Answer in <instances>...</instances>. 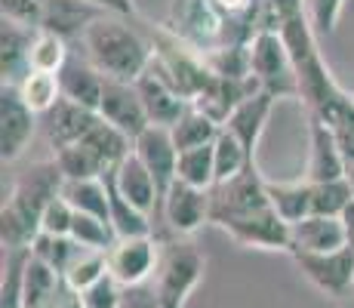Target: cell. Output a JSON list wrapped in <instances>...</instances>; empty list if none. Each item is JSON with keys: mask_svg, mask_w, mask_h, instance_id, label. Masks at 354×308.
Wrapping results in <instances>:
<instances>
[{"mask_svg": "<svg viewBox=\"0 0 354 308\" xmlns=\"http://www.w3.org/2000/svg\"><path fill=\"white\" fill-rule=\"evenodd\" d=\"M65 176L59 170L56 157L31 163L25 173H19L12 191L3 197L0 210V244L3 250H31L34 237L40 235V216L46 203L62 194Z\"/></svg>", "mask_w": 354, "mask_h": 308, "instance_id": "6da1fadb", "label": "cell"}, {"mask_svg": "<svg viewBox=\"0 0 354 308\" xmlns=\"http://www.w3.org/2000/svg\"><path fill=\"white\" fill-rule=\"evenodd\" d=\"M80 44H84V56L105 78L114 80H139L154 59L151 44L129 28V19L111 16V12L99 16L84 31Z\"/></svg>", "mask_w": 354, "mask_h": 308, "instance_id": "7a4b0ae2", "label": "cell"}, {"mask_svg": "<svg viewBox=\"0 0 354 308\" xmlns=\"http://www.w3.org/2000/svg\"><path fill=\"white\" fill-rule=\"evenodd\" d=\"M271 210L268 179H262L256 163L243 167L237 176L222 179L209 188V225L225 231L228 225Z\"/></svg>", "mask_w": 354, "mask_h": 308, "instance_id": "3957f363", "label": "cell"}, {"mask_svg": "<svg viewBox=\"0 0 354 308\" xmlns=\"http://www.w3.org/2000/svg\"><path fill=\"white\" fill-rule=\"evenodd\" d=\"M167 28L201 53L219 50L225 44H237L234 22L219 10L216 0H173Z\"/></svg>", "mask_w": 354, "mask_h": 308, "instance_id": "277c9868", "label": "cell"}, {"mask_svg": "<svg viewBox=\"0 0 354 308\" xmlns=\"http://www.w3.org/2000/svg\"><path fill=\"white\" fill-rule=\"evenodd\" d=\"M250 65H253V78L265 93L277 96V99L299 96L296 68H292L290 50L283 44L281 31H259L250 40Z\"/></svg>", "mask_w": 354, "mask_h": 308, "instance_id": "5b68a950", "label": "cell"}, {"mask_svg": "<svg viewBox=\"0 0 354 308\" xmlns=\"http://www.w3.org/2000/svg\"><path fill=\"white\" fill-rule=\"evenodd\" d=\"M292 262L324 296L339 299L354 293V246H339L330 253H292Z\"/></svg>", "mask_w": 354, "mask_h": 308, "instance_id": "8992f818", "label": "cell"}, {"mask_svg": "<svg viewBox=\"0 0 354 308\" xmlns=\"http://www.w3.org/2000/svg\"><path fill=\"white\" fill-rule=\"evenodd\" d=\"M160 262V246L151 235L145 237H118L108 250V275L120 287L145 284L154 278Z\"/></svg>", "mask_w": 354, "mask_h": 308, "instance_id": "52a82bcc", "label": "cell"}, {"mask_svg": "<svg viewBox=\"0 0 354 308\" xmlns=\"http://www.w3.org/2000/svg\"><path fill=\"white\" fill-rule=\"evenodd\" d=\"M40 114H34L16 87H0V157L3 163H12L22 157L28 142L37 133Z\"/></svg>", "mask_w": 354, "mask_h": 308, "instance_id": "ba28073f", "label": "cell"}, {"mask_svg": "<svg viewBox=\"0 0 354 308\" xmlns=\"http://www.w3.org/2000/svg\"><path fill=\"white\" fill-rule=\"evenodd\" d=\"M99 118L111 123V127H118L133 142L151 127L145 105H142V96L136 90V80H114V78L105 80V93H102V102H99Z\"/></svg>", "mask_w": 354, "mask_h": 308, "instance_id": "9c48e42d", "label": "cell"}, {"mask_svg": "<svg viewBox=\"0 0 354 308\" xmlns=\"http://www.w3.org/2000/svg\"><path fill=\"white\" fill-rule=\"evenodd\" d=\"M160 213L176 237H192L209 222V188H194V185L176 179L163 197Z\"/></svg>", "mask_w": 354, "mask_h": 308, "instance_id": "30bf717a", "label": "cell"}, {"mask_svg": "<svg viewBox=\"0 0 354 308\" xmlns=\"http://www.w3.org/2000/svg\"><path fill=\"white\" fill-rule=\"evenodd\" d=\"M136 90H139V96H142V105H145L151 127H167L169 129L176 120L182 118V111L192 105L185 96L163 78V71L154 65V62L145 68V74L136 80Z\"/></svg>", "mask_w": 354, "mask_h": 308, "instance_id": "8fae6325", "label": "cell"}, {"mask_svg": "<svg viewBox=\"0 0 354 308\" xmlns=\"http://www.w3.org/2000/svg\"><path fill=\"white\" fill-rule=\"evenodd\" d=\"M133 152L139 154V161L148 167V173L154 176L160 188V203L167 197V191L176 182V167H179V148L173 142V133L167 127H148L139 139L133 142Z\"/></svg>", "mask_w": 354, "mask_h": 308, "instance_id": "7c38bea8", "label": "cell"}, {"mask_svg": "<svg viewBox=\"0 0 354 308\" xmlns=\"http://www.w3.org/2000/svg\"><path fill=\"white\" fill-rule=\"evenodd\" d=\"M99 120H102L99 111L77 105V102L65 99V96L44 114V118H40V123H44V136H46V142H50L53 152L80 142Z\"/></svg>", "mask_w": 354, "mask_h": 308, "instance_id": "4fadbf2b", "label": "cell"}, {"mask_svg": "<svg viewBox=\"0 0 354 308\" xmlns=\"http://www.w3.org/2000/svg\"><path fill=\"white\" fill-rule=\"evenodd\" d=\"M308 142H311V152H308V167H305V179L308 182L345 179L348 161H345L333 129L321 118H315V114H308Z\"/></svg>", "mask_w": 354, "mask_h": 308, "instance_id": "5bb4252c", "label": "cell"}, {"mask_svg": "<svg viewBox=\"0 0 354 308\" xmlns=\"http://www.w3.org/2000/svg\"><path fill=\"white\" fill-rule=\"evenodd\" d=\"M348 246L342 216H305L290 225V256L292 253H330Z\"/></svg>", "mask_w": 354, "mask_h": 308, "instance_id": "9a60e30c", "label": "cell"}, {"mask_svg": "<svg viewBox=\"0 0 354 308\" xmlns=\"http://www.w3.org/2000/svg\"><path fill=\"white\" fill-rule=\"evenodd\" d=\"M105 176L114 182V188H118L133 207L142 210V213L151 216L160 210V188L136 152H129L124 161H120V167L111 170V173H105Z\"/></svg>", "mask_w": 354, "mask_h": 308, "instance_id": "2e32d148", "label": "cell"}, {"mask_svg": "<svg viewBox=\"0 0 354 308\" xmlns=\"http://www.w3.org/2000/svg\"><path fill=\"white\" fill-rule=\"evenodd\" d=\"M274 102H277V96L259 90V93H253V96H247V99H243L241 105L231 111V118L225 120V129L237 136V142L247 148L250 161H256L259 139H262L265 123H268L271 111H274Z\"/></svg>", "mask_w": 354, "mask_h": 308, "instance_id": "e0dca14e", "label": "cell"}, {"mask_svg": "<svg viewBox=\"0 0 354 308\" xmlns=\"http://www.w3.org/2000/svg\"><path fill=\"white\" fill-rule=\"evenodd\" d=\"M105 74L99 71L86 56H77L71 53L68 62L59 71V87H62V96L84 108H93L99 111V102H102V93H105Z\"/></svg>", "mask_w": 354, "mask_h": 308, "instance_id": "ac0fdd59", "label": "cell"}, {"mask_svg": "<svg viewBox=\"0 0 354 308\" xmlns=\"http://www.w3.org/2000/svg\"><path fill=\"white\" fill-rule=\"evenodd\" d=\"M34 31L37 28L19 25L12 19L0 22V74H3V84L19 87L25 80V74L31 71Z\"/></svg>", "mask_w": 354, "mask_h": 308, "instance_id": "d6986e66", "label": "cell"}, {"mask_svg": "<svg viewBox=\"0 0 354 308\" xmlns=\"http://www.w3.org/2000/svg\"><path fill=\"white\" fill-rule=\"evenodd\" d=\"M99 16H105V10L86 3V0H46L40 28L62 34L68 44H71L74 37H84V31L90 28Z\"/></svg>", "mask_w": 354, "mask_h": 308, "instance_id": "ffe728a7", "label": "cell"}, {"mask_svg": "<svg viewBox=\"0 0 354 308\" xmlns=\"http://www.w3.org/2000/svg\"><path fill=\"white\" fill-rule=\"evenodd\" d=\"M102 179H105V185H108V203H111L108 222H111L114 235L118 237H145V235H151L154 231L151 216L142 213L139 207H133V203L114 188V182L108 179V176H102Z\"/></svg>", "mask_w": 354, "mask_h": 308, "instance_id": "44dd1931", "label": "cell"}, {"mask_svg": "<svg viewBox=\"0 0 354 308\" xmlns=\"http://www.w3.org/2000/svg\"><path fill=\"white\" fill-rule=\"evenodd\" d=\"M169 133H173L176 148L185 152V148H197V145H209V142H216V136L222 133V123H216L197 105H188L185 111H182V118L169 127Z\"/></svg>", "mask_w": 354, "mask_h": 308, "instance_id": "7402d4cb", "label": "cell"}, {"mask_svg": "<svg viewBox=\"0 0 354 308\" xmlns=\"http://www.w3.org/2000/svg\"><path fill=\"white\" fill-rule=\"evenodd\" d=\"M268 197H271V207L290 225L311 216V182L305 179V176L296 182H271L268 179Z\"/></svg>", "mask_w": 354, "mask_h": 308, "instance_id": "603a6c76", "label": "cell"}, {"mask_svg": "<svg viewBox=\"0 0 354 308\" xmlns=\"http://www.w3.org/2000/svg\"><path fill=\"white\" fill-rule=\"evenodd\" d=\"M62 194L68 197V203H71L77 213H90V216H99L108 222L111 203H108L105 179H65Z\"/></svg>", "mask_w": 354, "mask_h": 308, "instance_id": "cb8c5ba5", "label": "cell"}, {"mask_svg": "<svg viewBox=\"0 0 354 308\" xmlns=\"http://www.w3.org/2000/svg\"><path fill=\"white\" fill-rule=\"evenodd\" d=\"M84 250L86 246H80L71 235H46V231H40L31 244V256H37L40 262H46L53 271H59L62 280H65V271L71 269V262Z\"/></svg>", "mask_w": 354, "mask_h": 308, "instance_id": "d4e9b609", "label": "cell"}, {"mask_svg": "<svg viewBox=\"0 0 354 308\" xmlns=\"http://www.w3.org/2000/svg\"><path fill=\"white\" fill-rule=\"evenodd\" d=\"M176 179L194 185V188H213V185H216L213 142H209V145H197V148H185V152H179Z\"/></svg>", "mask_w": 354, "mask_h": 308, "instance_id": "484cf974", "label": "cell"}, {"mask_svg": "<svg viewBox=\"0 0 354 308\" xmlns=\"http://www.w3.org/2000/svg\"><path fill=\"white\" fill-rule=\"evenodd\" d=\"M31 250H3V278H0V308H25V269Z\"/></svg>", "mask_w": 354, "mask_h": 308, "instance_id": "4316f807", "label": "cell"}, {"mask_svg": "<svg viewBox=\"0 0 354 308\" xmlns=\"http://www.w3.org/2000/svg\"><path fill=\"white\" fill-rule=\"evenodd\" d=\"M16 90L25 99V105H28L34 114H40V118H44V114L50 111L59 99H62L59 74H53V71H28Z\"/></svg>", "mask_w": 354, "mask_h": 308, "instance_id": "83f0119b", "label": "cell"}, {"mask_svg": "<svg viewBox=\"0 0 354 308\" xmlns=\"http://www.w3.org/2000/svg\"><path fill=\"white\" fill-rule=\"evenodd\" d=\"M53 157H56V163H59L65 179H102V176L108 173L105 163L96 157V152L86 148L84 142H74V145H68V148H59V152H53Z\"/></svg>", "mask_w": 354, "mask_h": 308, "instance_id": "f1b7e54d", "label": "cell"}, {"mask_svg": "<svg viewBox=\"0 0 354 308\" xmlns=\"http://www.w3.org/2000/svg\"><path fill=\"white\" fill-rule=\"evenodd\" d=\"M71 56V46L62 34L37 28L34 31V44H31V71H53L59 74L62 65Z\"/></svg>", "mask_w": 354, "mask_h": 308, "instance_id": "f546056e", "label": "cell"}, {"mask_svg": "<svg viewBox=\"0 0 354 308\" xmlns=\"http://www.w3.org/2000/svg\"><path fill=\"white\" fill-rule=\"evenodd\" d=\"M102 278H108V250H90L86 246L71 262V269L65 271V287H71L74 293H84L96 287Z\"/></svg>", "mask_w": 354, "mask_h": 308, "instance_id": "4dcf8cb0", "label": "cell"}, {"mask_svg": "<svg viewBox=\"0 0 354 308\" xmlns=\"http://www.w3.org/2000/svg\"><path fill=\"white\" fill-rule=\"evenodd\" d=\"M354 201V191L348 179L333 182H311V213L317 216H345L348 203Z\"/></svg>", "mask_w": 354, "mask_h": 308, "instance_id": "1f68e13d", "label": "cell"}, {"mask_svg": "<svg viewBox=\"0 0 354 308\" xmlns=\"http://www.w3.org/2000/svg\"><path fill=\"white\" fill-rule=\"evenodd\" d=\"M213 154H216V182L231 179V176H237L243 167L256 163V161H250L247 148H243L241 142H237V136H234V133H228L225 127H222V133L216 136V142H213Z\"/></svg>", "mask_w": 354, "mask_h": 308, "instance_id": "d6a6232c", "label": "cell"}, {"mask_svg": "<svg viewBox=\"0 0 354 308\" xmlns=\"http://www.w3.org/2000/svg\"><path fill=\"white\" fill-rule=\"evenodd\" d=\"M71 237L80 246H90V250H111L118 235H114L111 222L90 213H77L74 210V222H71Z\"/></svg>", "mask_w": 354, "mask_h": 308, "instance_id": "836d02e7", "label": "cell"}, {"mask_svg": "<svg viewBox=\"0 0 354 308\" xmlns=\"http://www.w3.org/2000/svg\"><path fill=\"white\" fill-rule=\"evenodd\" d=\"M71 222H74V207L68 203L65 194H56L46 203L44 216H40V231H46V235H71Z\"/></svg>", "mask_w": 354, "mask_h": 308, "instance_id": "e575fe53", "label": "cell"}, {"mask_svg": "<svg viewBox=\"0 0 354 308\" xmlns=\"http://www.w3.org/2000/svg\"><path fill=\"white\" fill-rule=\"evenodd\" d=\"M44 10H46V0H0L3 19H12V22L28 25V28H40Z\"/></svg>", "mask_w": 354, "mask_h": 308, "instance_id": "d590c367", "label": "cell"}, {"mask_svg": "<svg viewBox=\"0 0 354 308\" xmlns=\"http://www.w3.org/2000/svg\"><path fill=\"white\" fill-rule=\"evenodd\" d=\"M345 0H308V19L317 34H336Z\"/></svg>", "mask_w": 354, "mask_h": 308, "instance_id": "8d00e7d4", "label": "cell"}, {"mask_svg": "<svg viewBox=\"0 0 354 308\" xmlns=\"http://www.w3.org/2000/svg\"><path fill=\"white\" fill-rule=\"evenodd\" d=\"M120 290H124V287L108 275V278H102L96 287H90V290L80 293V299H84V308H118Z\"/></svg>", "mask_w": 354, "mask_h": 308, "instance_id": "74e56055", "label": "cell"}, {"mask_svg": "<svg viewBox=\"0 0 354 308\" xmlns=\"http://www.w3.org/2000/svg\"><path fill=\"white\" fill-rule=\"evenodd\" d=\"M118 308H160V296H158V284L145 280V284H133L120 290V302Z\"/></svg>", "mask_w": 354, "mask_h": 308, "instance_id": "f35d334b", "label": "cell"}, {"mask_svg": "<svg viewBox=\"0 0 354 308\" xmlns=\"http://www.w3.org/2000/svg\"><path fill=\"white\" fill-rule=\"evenodd\" d=\"M86 3L99 6V10L111 12V16H124V19L136 16V3H133V0H86Z\"/></svg>", "mask_w": 354, "mask_h": 308, "instance_id": "ab89813d", "label": "cell"}, {"mask_svg": "<svg viewBox=\"0 0 354 308\" xmlns=\"http://www.w3.org/2000/svg\"><path fill=\"white\" fill-rule=\"evenodd\" d=\"M56 308H84V299H80V293H74L71 287H62V293H59V299H56Z\"/></svg>", "mask_w": 354, "mask_h": 308, "instance_id": "60d3db41", "label": "cell"}, {"mask_svg": "<svg viewBox=\"0 0 354 308\" xmlns=\"http://www.w3.org/2000/svg\"><path fill=\"white\" fill-rule=\"evenodd\" d=\"M342 222H345V231H348V246H354V201L348 203V210H345Z\"/></svg>", "mask_w": 354, "mask_h": 308, "instance_id": "b9f144b4", "label": "cell"}, {"mask_svg": "<svg viewBox=\"0 0 354 308\" xmlns=\"http://www.w3.org/2000/svg\"><path fill=\"white\" fill-rule=\"evenodd\" d=\"M345 179H348V185H351V191H354V163H348V173H345Z\"/></svg>", "mask_w": 354, "mask_h": 308, "instance_id": "7bdbcfd3", "label": "cell"}, {"mask_svg": "<svg viewBox=\"0 0 354 308\" xmlns=\"http://www.w3.org/2000/svg\"><path fill=\"white\" fill-rule=\"evenodd\" d=\"M50 308H56V305H50Z\"/></svg>", "mask_w": 354, "mask_h": 308, "instance_id": "ee69618b", "label": "cell"}]
</instances>
